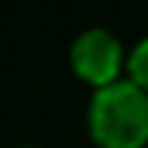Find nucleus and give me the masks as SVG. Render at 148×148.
Returning <instances> with one entry per match:
<instances>
[{
	"instance_id": "1",
	"label": "nucleus",
	"mask_w": 148,
	"mask_h": 148,
	"mask_svg": "<svg viewBox=\"0 0 148 148\" xmlns=\"http://www.w3.org/2000/svg\"><path fill=\"white\" fill-rule=\"evenodd\" d=\"M88 130L100 148L148 145V91L130 79L94 91L88 106Z\"/></svg>"
},
{
	"instance_id": "2",
	"label": "nucleus",
	"mask_w": 148,
	"mask_h": 148,
	"mask_svg": "<svg viewBox=\"0 0 148 148\" xmlns=\"http://www.w3.org/2000/svg\"><path fill=\"white\" fill-rule=\"evenodd\" d=\"M70 66L85 85L100 91L124 79L121 73L127 70V55L121 49V39L112 30L88 27L70 45Z\"/></svg>"
},
{
	"instance_id": "3",
	"label": "nucleus",
	"mask_w": 148,
	"mask_h": 148,
	"mask_svg": "<svg viewBox=\"0 0 148 148\" xmlns=\"http://www.w3.org/2000/svg\"><path fill=\"white\" fill-rule=\"evenodd\" d=\"M127 79L148 91V36L139 39L127 55Z\"/></svg>"
}]
</instances>
